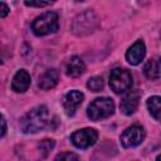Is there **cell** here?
Masks as SVG:
<instances>
[{"label": "cell", "instance_id": "obj_1", "mask_svg": "<svg viewBox=\"0 0 161 161\" xmlns=\"http://www.w3.org/2000/svg\"><path fill=\"white\" fill-rule=\"evenodd\" d=\"M49 121V112L45 106H36L31 108L21 119L20 128L24 133H35L43 130Z\"/></svg>", "mask_w": 161, "mask_h": 161}, {"label": "cell", "instance_id": "obj_2", "mask_svg": "<svg viewBox=\"0 0 161 161\" xmlns=\"http://www.w3.org/2000/svg\"><path fill=\"white\" fill-rule=\"evenodd\" d=\"M59 28V18L54 11H47L36 16L31 23V30L38 36H44L55 33Z\"/></svg>", "mask_w": 161, "mask_h": 161}, {"label": "cell", "instance_id": "obj_3", "mask_svg": "<svg viewBox=\"0 0 161 161\" xmlns=\"http://www.w3.org/2000/svg\"><path fill=\"white\" fill-rule=\"evenodd\" d=\"M114 112V103L108 97H99L92 101L87 108V116L92 121L108 118Z\"/></svg>", "mask_w": 161, "mask_h": 161}, {"label": "cell", "instance_id": "obj_4", "mask_svg": "<svg viewBox=\"0 0 161 161\" xmlns=\"http://www.w3.org/2000/svg\"><path fill=\"white\" fill-rule=\"evenodd\" d=\"M132 86V74L123 68H114L109 73V87L111 89L119 94L128 91Z\"/></svg>", "mask_w": 161, "mask_h": 161}, {"label": "cell", "instance_id": "obj_5", "mask_svg": "<svg viewBox=\"0 0 161 161\" xmlns=\"http://www.w3.org/2000/svg\"><path fill=\"white\" fill-rule=\"evenodd\" d=\"M97 16L92 11H86L80 15H78L72 25V30L77 35H87L89 33H93L97 28Z\"/></svg>", "mask_w": 161, "mask_h": 161}, {"label": "cell", "instance_id": "obj_6", "mask_svg": "<svg viewBox=\"0 0 161 161\" xmlns=\"http://www.w3.org/2000/svg\"><path fill=\"white\" fill-rule=\"evenodd\" d=\"M98 138V132L97 130L94 128H91V127H86V128H82V130H77L72 133L70 136V141L72 143L77 147V148H80V150H84V148H88L91 147L92 145L96 143Z\"/></svg>", "mask_w": 161, "mask_h": 161}, {"label": "cell", "instance_id": "obj_7", "mask_svg": "<svg viewBox=\"0 0 161 161\" xmlns=\"http://www.w3.org/2000/svg\"><path fill=\"white\" fill-rule=\"evenodd\" d=\"M145 136H146V132L143 127L140 125H133L123 131V133L121 135V143L126 148L135 147L143 142Z\"/></svg>", "mask_w": 161, "mask_h": 161}, {"label": "cell", "instance_id": "obj_8", "mask_svg": "<svg viewBox=\"0 0 161 161\" xmlns=\"http://www.w3.org/2000/svg\"><path fill=\"white\" fill-rule=\"evenodd\" d=\"M83 99H84V94H83L82 92H79V91H77V89L69 91V92L64 96L63 102H62L63 109H64L65 114H67V116H70V117L74 116L77 108L82 104Z\"/></svg>", "mask_w": 161, "mask_h": 161}, {"label": "cell", "instance_id": "obj_9", "mask_svg": "<svg viewBox=\"0 0 161 161\" xmlns=\"http://www.w3.org/2000/svg\"><path fill=\"white\" fill-rule=\"evenodd\" d=\"M140 98H141V93L138 91H132L128 92L121 101L119 103V108L121 112L126 116H131L136 112L138 103H140Z\"/></svg>", "mask_w": 161, "mask_h": 161}, {"label": "cell", "instance_id": "obj_10", "mask_svg": "<svg viewBox=\"0 0 161 161\" xmlns=\"http://www.w3.org/2000/svg\"><path fill=\"white\" fill-rule=\"evenodd\" d=\"M145 54H146L145 43H143L142 40H137V42H135V43L128 48V50L126 52V60H127L131 65H137V64H140V63L143 60Z\"/></svg>", "mask_w": 161, "mask_h": 161}, {"label": "cell", "instance_id": "obj_11", "mask_svg": "<svg viewBox=\"0 0 161 161\" xmlns=\"http://www.w3.org/2000/svg\"><path fill=\"white\" fill-rule=\"evenodd\" d=\"M30 80H31L30 74L25 69H20L16 72V74L11 80V88L16 93H24L25 91H28L30 86Z\"/></svg>", "mask_w": 161, "mask_h": 161}, {"label": "cell", "instance_id": "obj_12", "mask_svg": "<svg viewBox=\"0 0 161 161\" xmlns=\"http://www.w3.org/2000/svg\"><path fill=\"white\" fill-rule=\"evenodd\" d=\"M59 80V73L57 69H48L45 70L40 77H39V82H38V87L43 91H48L52 89L57 86Z\"/></svg>", "mask_w": 161, "mask_h": 161}, {"label": "cell", "instance_id": "obj_13", "mask_svg": "<svg viewBox=\"0 0 161 161\" xmlns=\"http://www.w3.org/2000/svg\"><path fill=\"white\" fill-rule=\"evenodd\" d=\"M84 70H86V65H84L83 60L77 55L72 57L65 64V74L68 77L77 78V77L82 75Z\"/></svg>", "mask_w": 161, "mask_h": 161}, {"label": "cell", "instance_id": "obj_14", "mask_svg": "<svg viewBox=\"0 0 161 161\" xmlns=\"http://www.w3.org/2000/svg\"><path fill=\"white\" fill-rule=\"evenodd\" d=\"M143 73L151 80H156L160 78V59H158V57L151 58L150 60L146 62V64L143 67Z\"/></svg>", "mask_w": 161, "mask_h": 161}, {"label": "cell", "instance_id": "obj_15", "mask_svg": "<svg viewBox=\"0 0 161 161\" xmlns=\"http://www.w3.org/2000/svg\"><path fill=\"white\" fill-rule=\"evenodd\" d=\"M146 106L148 108L150 114L156 121H158L160 119V113H161V98L158 96H152V97H150L147 99Z\"/></svg>", "mask_w": 161, "mask_h": 161}, {"label": "cell", "instance_id": "obj_16", "mask_svg": "<svg viewBox=\"0 0 161 161\" xmlns=\"http://www.w3.org/2000/svg\"><path fill=\"white\" fill-rule=\"evenodd\" d=\"M103 86L104 83H103L102 77H92L87 82V88L91 89L92 92H99L101 89H103Z\"/></svg>", "mask_w": 161, "mask_h": 161}, {"label": "cell", "instance_id": "obj_17", "mask_svg": "<svg viewBox=\"0 0 161 161\" xmlns=\"http://www.w3.org/2000/svg\"><path fill=\"white\" fill-rule=\"evenodd\" d=\"M38 147H39L40 152L43 153V156H47L54 147V140H43Z\"/></svg>", "mask_w": 161, "mask_h": 161}, {"label": "cell", "instance_id": "obj_18", "mask_svg": "<svg viewBox=\"0 0 161 161\" xmlns=\"http://www.w3.org/2000/svg\"><path fill=\"white\" fill-rule=\"evenodd\" d=\"M54 161H79V158L73 152H60L55 156Z\"/></svg>", "mask_w": 161, "mask_h": 161}, {"label": "cell", "instance_id": "obj_19", "mask_svg": "<svg viewBox=\"0 0 161 161\" xmlns=\"http://www.w3.org/2000/svg\"><path fill=\"white\" fill-rule=\"evenodd\" d=\"M26 6H36V8H44L48 5H52L53 1H25L24 3Z\"/></svg>", "mask_w": 161, "mask_h": 161}, {"label": "cell", "instance_id": "obj_20", "mask_svg": "<svg viewBox=\"0 0 161 161\" xmlns=\"http://www.w3.org/2000/svg\"><path fill=\"white\" fill-rule=\"evenodd\" d=\"M5 132H6V121H5L4 116L0 113V138L5 135Z\"/></svg>", "mask_w": 161, "mask_h": 161}, {"label": "cell", "instance_id": "obj_21", "mask_svg": "<svg viewBox=\"0 0 161 161\" xmlns=\"http://www.w3.org/2000/svg\"><path fill=\"white\" fill-rule=\"evenodd\" d=\"M10 9L5 3H0V18H5L9 14Z\"/></svg>", "mask_w": 161, "mask_h": 161}, {"label": "cell", "instance_id": "obj_22", "mask_svg": "<svg viewBox=\"0 0 161 161\" xmlns=\"http://www.w3.org/2000/svg\"><path fill=\"white\" fill-rule=\"evenodd\" d=\"M160 160H161V156H160V155H158V156H157V157H156V161H160Z\"/></svg>", "mask_w": 161, "mask_h": 161}, {"label": "cell", "instance_id": "obj_23", "mask_svg": "<svg viewBox=\"0 0 161 161\" xmlns=\"http://www.w3.org/2000/svg\"><path fill=\"white\" fill-rule=\"evenodd\" d=\"M0 64H1V59H0Z\"/></svg>", "mask_w": 161, "mask_h": 161}]
</instances>
